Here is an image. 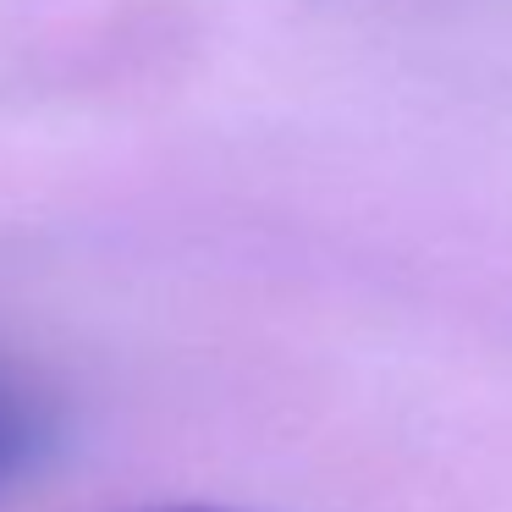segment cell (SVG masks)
I'll use <instances>...</instances> for the list:
<instances>
[{"label": "cell", "instance_id": "6da1fadb", "mask_svg": "<svg viewBox=\"0 0 512 512\" xmlns=\"http://www.w3.org/2000/svg\"><path fill=\"white\" fill-rule=\"evenodd\" d=\"M50 446H56V419H50L45 397L0 364V496L23 485L45 463Z\"/></svg>", "mask_w": 512, "mask_h": 512}, {"label": "cell", "instance_id": "7a4b0ae2", "mask_svg": "<svg viewBox=\"0 0 512 512\" xmlns=\"http://www.w3.org/2000/svg\"><path fill=\"white\" fill-rule=\"evenodd\" d=\"M149 512H232V507H149Z\"/></svg>", "mask_w": 512, "mask_h": 512}]
</instances>
